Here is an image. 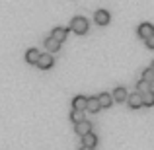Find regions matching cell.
Instances as JSON below:
<instances>
[{"label": "cell", "instance_id": "obj_1", "mask_svg": "<svg viewBox=\"0 0 154 150\" xmlns=\"http://www.w3.org/2000/svg\"><path fill=\"white\" fill-rule=\"evenodd\" d=\"M70 29L74 31V33H78V35L88 33V20L82 18V16H76V18L70 22Z\"/></svg>", "mask_w": 154, "mask_h": 150}, {"label": "cell", "instance_id": "obj_2", "mask_svg": "<svg viewBox=\"0 0 154 150\" xmlns=\"http://www.w3.org/2000/svg\"><path fill=\"white\" fill-rule=\"evenodd\" d=\"M127 103L131 109H139L143 107V94H139V92H135V94L127 96Z\"/></svg>", "mask_w": 154, "mask_h": 150}, {"label": "cell", "instance_id": "obj_3", "mask_svg": "<svg viewBox=\"0 0 154 150\" xmlns=\"http://www.w3.org/2000/svg\"><path fill=\"white\" fill-rule=\"evenodd\" d=\"M137 33H139V37L140 39H146V37H150V35L154 33V26L152 23H140L139 26V29H137Z\"/></svg>", "mask_w": 154, "mask_h": 150}, {"label": "cell", "instance_id": "obj_4", "mask_svg": "<svg viewBox=\"0 0 154 150\" xmlns=\"http://www.w3.org/2000/svg\"><path fill=\"white\" fill-rule=\"evenodd\" d=\"M37 66L43 68V70L51 68L53 66V57L49 55V53H41V55H39V60H37Z\"/></svg>", "mask_w": 154, "mask_h": 150}, {"label": "cell", "instance_id": "obj_5", "mask_svg": "<svg viewBox=\"0 0 154 150\" xmlns=\"http://www.w3.org/2000/svg\"><path fill=\"white\" fill-rule=\"evenodd\" d=\"M94 20H96V23H100V26H107L109 23V12H105V10H98L94 14Z\"/></svg>", "mask_w": 154, "mask_h": 150}, {"label": "cell", "instance_id": "obj_6", "mask_svg": "<svg viewBox=\"0 0 154 150\" xmlns=\"http://www.w3.org/2000/svg\"><path fill=\"white\" fill-rule=\"evenodd\" d=\"M90 131H92V123H90V121L82 119L80 123H76V133H78L80 136H84L86 133H90Z\"/></svg>", "mask_w": 154, "mask_h": 150}, {"label": "cell", "instance_id": "obj_7", "mask_svg": "<svg viewBox=\"0 0 154 150\" xmlns=\"http://www.w3.org/2000/svg\"><path fill=\"white\" fill-rule=\"evenodd\" d=\"M66 35H68V29H66V27H55V29H53V33H51V37H55L57 41L63 43L64 39H66Z\"/></svg>", "mask_w": 154, "mask_h": 150}, {"label": "cell", "instance_id": "obj_8", "mask_svg": "<svg viewBox=\"0 0 154 150\" xmlns=\"http://www.w3.org/2000/svg\"><path fill=\"white\" fill-rule=\"evenodd\" d=\"M86 109H88L90 113H98L100 109H102V105H100L98 98H88V101H86Z\"/></svg>", "mask_w": 154, "mask_h": 150}, {"label": "cell", "instance_id": "obj_9", "mask_svg": "<svg viewBox=\"0 0 154 150\" xmlns=\"http://www.w3.org/2000/svg\"><path fill=\"white\" fill-rule=\"evenodd\" d=\"M82 144L84 146H96V144H98V136L94 135V133H86V135L82 136Z\"/></svg>", "mask_w": 154, "mask_h": 150}, {"label": "cell", "instance_id": "obj_10", "mask_svg": "<svg viewBox=\"0 0 154 150\" xmlns=\"http://www.w3.org/2000/svg\"><path fill=\"white\" fill-rule=\"evenodd\" d=\"M86 101H88V98H84V96H76V98L72 99V107L78 109V111H84V109H86Z\"/></svg>", "mask_w": 154, "mask_h": 150}, {"label": "cell", "instance_id": "obj_11", "mask_svg": "<svg viewBox=\"0 0 154 150\" xmlns=\"http://www.w3.org/2000/svg\"><path fill=\"white\" fill-rule=\"evenodd\" d=\"M45 49L49 51V53H57V51L60 49V41H57L55 37H49L45 41Z\"/></svg>", "mask_w": 154, "mask_h": 150}, {"label": "cell", "instance_id": "obj_12", "mask_svg": "<svg viewBox=\"0 0 154 150\" xmlns=\"http://www.w3.org/2000/svg\"><path fill=\"white\" fill-rule=\"evenodd\" d=\"M39 55H41V53H39L37 49H27V53H26V60H27L29 64H37Z\"/></svg>", "mask_w": 154, "mask_h": 150}, {"label": "cell", "instance_id": "obj_13", "mask_svg": "<svg viewBox=\"0 0 154 150\" xmlns=\"http://www.w3.org/2000/svg\"><path fill=\"white\" fill-rule=\"evenodd\" d=\"M98 101H100V105L102 107H111V103H113V96H109V94H100L98 96Z\"/></svg>", "mask_w": 154, "mask_h": 150}, {"label": "cell", "instance_id": "obj_14", "mask_svg": "<svg viewBox=\"0 0 154 150\" xmlns=\"http://www.w3.org/2000/svg\"><path fill=\"white\" fill-rule=\"evenodd\" d=\"M127 90L125 88H115V92H113V101H127Z\"/></svg>", "mask_w": 154, "mask_h": 150}, {"label": "cell", "instance_id": "obj_15", "mask_svg": "<svg viewBox=\"0 0 154 150\" xmlns=\"http://www.w3.org/2000/svg\"><path fill=\"white\" fill-rule=\"evenodd\" d=\"M143 105H146V107H152L154 105V92H146V94H143Z\"/></svg>", "mask_w": 154, "mask_h": 150}, {"label": "cell", "instance_id": "obj_16", "mask_svg": "<svg viewBox=\"0 0 154 150\" xmlns=\"http://www.w3.org/2000/svg\"><path fill=\"white\" fill-rule=\"evenodd\" d=\"M137 92H139V94H146V92H150V82L140 80V82L137 84Z\"/></svg>", "mask_w": 154, "mask_h": 150}, {"label": "cell", "instance_id": "obj_17", "mask_svg": "<svg viewBox=\"0 0 154 150\" xmlns=\"http://www.w3.org/2000/svg\"><path fill=\"white\" fill-rule=\"evenodd\" d=\"M84 119V115H82V111H78V109H72V113H70V121L72 123H80V121Z\"/></svg>", "mask_w": 154, "mask_h": 150}, {"label": "cell", "instance_id": "obj_18", "mask_svg": "<svg viewBox=\"0 0 154 150\" xmlns=\"http://www.w3.org/2000/svg\"><path fill=\"white\" fill-rule=\"evenodd\" d=\"M143 80H146V82L154 84V68H146V70L143 72Z\"/></svg>", "mask_w": 154, "mask_h": 150}, {"label": "cell", "instance_id": "obj_19", "mask_svg": "<svg viewBox=\"0 0 154 150\" xmlns=\"http://www.w3.org/2000/svg\"><path fill=\"white\" fill-rule=\"evenodd\" d=\"M144 45H146L148 49H154V33L150 35V37H146V39H144Z\"/></svg>", "mask_w": 154, "mask_h": 150}, {"label": "cell", "instance_id": "obj_20", "mask_svg": "<svg viewBox=\"0 0 154 150\" xmlns=\"http://www.w3.org/2000/svg\"><path fill=\"white\" fill-rule=\"evenodd\" d=\"M80 150H96L94 146H84V144H82V148H80Z\"/></svg>", "mask_w": 154, "mask_h": 150}, {"label": "cell", "instance_id": "obj_21", "mask_svg": "<svg viewBox=\"0 0 154 150\" xmlns=\"http://www.w3.org/2000/svg\"><path fill=\"white\" fill-rule=\"evenodd\" d=\"M150 68H154V63H152V66H150Z\"/></svg>", "mask_w": 154, "mask_h": 150}]
</instances>
